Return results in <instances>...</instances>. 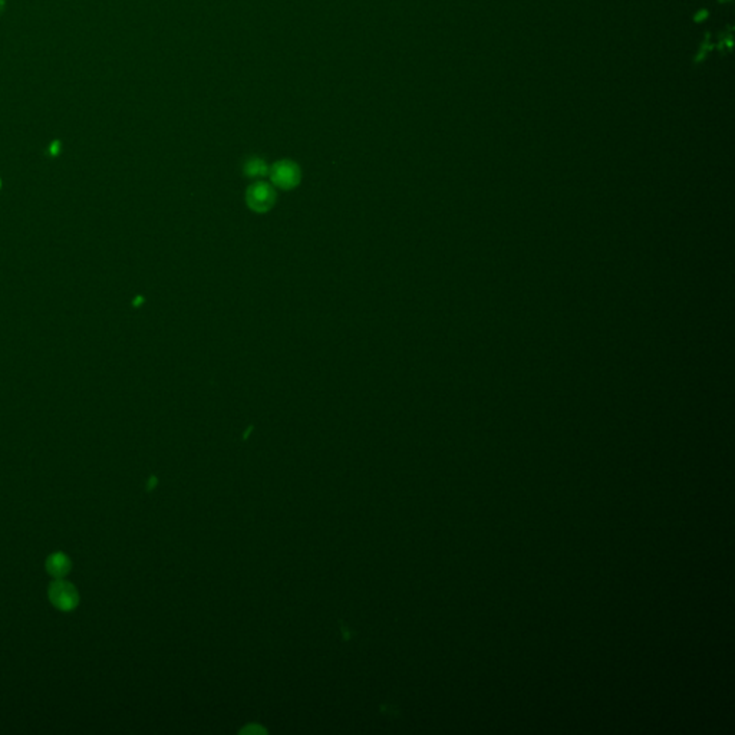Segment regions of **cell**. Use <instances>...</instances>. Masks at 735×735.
Wrapping results in <instances>:
<instances>
[{"label": "cell", "instance_id": "6da1fadb", "mask_svg": "<svg viewBox=\"0 0 735 735\" xmlns=\"http://www.w3.org/2000/svg\"><path fill=\"white\" fill-rule=\"evenodd\" d=\"M49 599L55 608L59 611H73L79 603V593L77 587L62 579L55 580L49 587Z\"/></svg>", "mask_w": 735, "mask_h": 735}, {"label": "cell", "instance_id": "7a4b0ae2", "mask_svg": "<svg viewBox=\"0 0 735 735\" xmlns=\"http://www.w3.org/2000/svg\"><path fill=\"white\" fill-rule=\"evenodd\" d=\"M299 170L293 162L282 161L278 162L271 170V178L278 184L279 187L283 189H292L295 187L299 181Z\"/></svg>", "mask_w": 735, "mask_h": 735}, {"label": "cell", "instance_id": "3957f363", "mask_svg": "<svg viewBox=\"0 0 735 735\" xmlns=\"http://www.w3.org/2000/svg\"><path fill=\"white\" fill-rule=\"evenodd\" d=\"M274 200L273 190L265 182H257L250 187L247 193V201L256 211H266Z\"/></svg>", "mask_w": 735, "mask_h": 735}, {"label": "cell", "instance_id": "277c9868", "mask_svg": "<svg viewBox=\"0 0 735 735\" xmlns=\"http://www.w3.org/2000/svg\"><path fill=\"white\" fill-rule=\"evenodd\" d=\"M46 571L50 576L62 579L70 572V560L64 553H53L46 560Z\"/></svg>", "mask_w": 735, "mask_h": 735}, {"label": "cell", "instance_id": "5b68a950", "mask_svg": "<svg viewBox=\"0 0 735 735\" xmlns=\"http://www.w3.org/2000/svg\"><path fill=\"white\" fill-rule=\"evenodd\" d=\"M246 171L250 174V175H263L265 171H266V165L262 160H250L247 162V167H246Z\"/></svg>", "mask_w": 735, "mask_h": 735}, {"label": "cell", "instance_id": "8992f818", "mask_svg": "<svg viewBox=\"0 0 735 735\" xmlns=\"http://www.w3.org/2000/svg\"><path fill=\"white\" fill-rule=\"evenodd\" d=\"M59 153V142H53L50 146V154L57 155Z\"/></svg>", "mask_w": 735, "mask_h": 735}]
</instances>
